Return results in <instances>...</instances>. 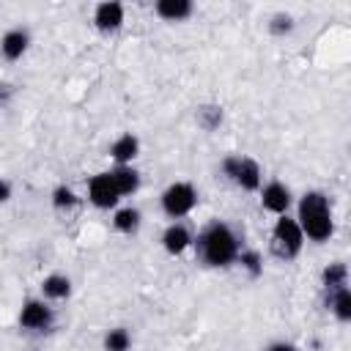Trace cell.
<instances>
[{"label":"cell","mask_w":351,"mask_h":351,"mask_svg":"<svg viewBox=\"0 0 351 351\" xmlns=\"http://www.w3.org/2000/svg\"><path fill=\"white\" fill-rule=\"evenodd\" d=\"M302 244H304V233H302L299 222L291 219L288 214H282L271 228V250H274V255L291 261V258H296L302 252Z\"/></svg>","instance_id":"3"},{"label":"cell","mask_w":351,"mask_h":351,"mask_svg":"<svg viewBox=\"0 0 351 351\" xmlns=\"http://www.w3.org/2000/svg\"><path fill=\"white\" fill-rule=\"evenodd\" d=\"M137 154H140V140L132 132L115 137V143L110 145V156L115 159V165H132Z\"/></svg>","instance_id":"12"},{"label":"cell","mask_w":351,"mask_h":351,"mask_svg":"<svg viewBox=\"0 0 351 351\" xmlns=\"http://www.w3.org/2000/svg\"><path fill=\"white\" fill-rule=\"evenodd\" d=\"M302 233L310 239V241H329V236L335 233V219H332V206H329V197L318 189L313 192H304L302 200H299V217H296Z\"/></svg>","instance_id":"2"},{"label":"cell","mask_w":351,"mask_h":351,"mask_svg":"<svg viewBox=\"0 0 351 351\" xmlns=\"http://www.w3.org/2000/svg\"><path fill=\"white\" fill-rule=\"evenodd\" d=\"M261 206L277 217L288 214L291 208V189L282 184V181H269L263 189H261Z\"/></svg>","instance_id":"9"},{"label":"cell","mask_w":351,"mask_h":351,"mask_svg":"<svg viewBox=\"0 0 351 351\" xmlns=\"http://www.w3.org/2000/svg\"><path fill=\"white\" fill-rule=\"evenodd\" d=\"M41 293H44V299L63 302L71 296V280L66 274H49L41 280Z\"/></svg>","instance_id":"15"},{"label":"cell","mask_w":351,"mask_h":351,"mask_svg":"<svg viewBox=\"0 0 351 351\" xmlns=\"http://www.w3.org/2000/svg\"><path fill=\"white\" fill-rule=\"evenodd\" d=\"M225 121V112H222V107L219 104H203L200 110H197V123L206 129V132H214V129H219V123Z\"/></svg>","instance_id":"19"},{"label":"cell","mask_w":351,"mask_h":351,"mask_svg":"<svg viewBox=\"0 0 351 351\" xmlns=\"http://www.w3.org/2000/svg\"><path fill=\"white\" fill-rule=\"evenodd\" d=\"M140 222H143V214H140L134 206H123V208H118V211L112 214V228H115L118 233H126V236L137 233V230H140Z\"/></svg>","instance_id":"17"},{"label":"cell","mask_w":351,"mask_h":351,"mask_svg":"<svg viewBox=\"0 0 351 351\" xmlns=\"http://www.w3.org/2000/svg\"><path fill=\"white\" fill-rule=\"evenodd\" d=\"M11 96H14V85H11V82H0V107L8 104Z\"/></svg>","instance_id":"24"},{"label":"cell","mask_w":351,"mask_h":351,"mask_svg":"<svg viewBox=\"0 0 351 351\" xmlns=\"http://www.w3.org/2000/svg\"><path fill=\"white\" fill-rule=\"evenodd\" d=\"M195 206H197V189H195L189 181H173V184L162 192V211H165L170 219L186 217Z\"/></svg>","instance_id":"4"},{"label":"cell","mask_w":351,"mask_h":351,"mask_svg":"<svg viewBox=\"0 0 351 351\" xmlns=\"http://www.w3.org/2000/svg\"><path fill=\"white\" fill-rule=\"evenodd\" d=\"M321 285L326 288V293L337 291V288H346L348 285V266L343 261H332L329 266H324L321 271Z\"/></svg>","instance_id":"16"},{"label":"cell","mask_w":351,"mask_h":351,"mask_svg":"<svg viewBox=\"0 0 351 351\" xmlns=\"http://www.w3.org/2000/svg\"><path fill=\"white\" fill-rule=\"evenodd\" d=\"M154 11H156L165 22H184L186 16H192L195 5H192V0H159V3L154 5Z\"/></svg>","instance_id":"13"},{"label":"cell","mask_w":351,"mask_h":351,"mask_svg":"<svg viewBox=\"0 0 351 351\" xmlns=\"http://www.w3.org/2000/svg\"><path fill=\"white\" fill-rule=\"evenodd\" d=\"M123 16H126L123 3H118V0H104V3H99L96 11H93V25H96L101 33H115V30H121Z\"/></svg>","instance_id":"8"},{"label":"cell","mask_w":351,"mask_h":351,"mask_svg":"<svg viewBox=\"0 0 351 351\" xmlns=\"http://www.w3.org/2000/svg\"><path fill=\"white\" fill-rule=\"evenodd\" d=\"M293 27H296V22H293V16L291 14H274L271 19H269V33L271 36H288V33H293Z\"/></svg>","instance_id":"23"},{"label":"cell","mask_w":351,"mask_h":351,"mask_svg":"<svg viewBox=\"0 0 351 351\" xmlns=\"http://www.w3.org/2000/svg\"><path fill=\"white\" fill-rule=\"evenodd\" d=\"M8 200H11V184L0 178V203H8Z\"/></svg>","instance_id":"25"},{"label":"cell","mask_w":351,"mask_h":351,"mask_svg":"<svg viewBox=\"0 0 351 351\" xmlns=\"http://www.w3.org/2000/svg\"><path fill=\"white\" fill-rule=\"evenodd\" d=\"M192 233H189V228L186 225H181V222H173V225H167L165 228V233H162V247H165V252L167 255H181L184 250H189L192 247Z\"/></svg>","instance_id":"11"},{"label":"cell","mask_w":351,"mask_h":351,"mask_svg":"<svg viewBox=\"0 0 351 351\" xmlns=\"http://www.w3.org/2000/svg\"><path fill=\"white\" fill-rule=\"evenodd\" d=\"M236 263L250 274V277H261L263 274V258L258 250H239Z\"/></svg>","instance_id":"20"},{"label":"cell","mask_w":351,"mask_h":351,"mask_svg":"<svg viewBox=\"0 0 351 351\" xmlns=\"http://www.w3.org/2000/svg\"><path fill=\"white\" fill-rule=\"evenodd\" d=\"M222 173H225L236 186H241V189H247V192L261 189V181H263L258 162L250 159V156H225V159H222Z\"/></svg>","instance_id":"5"},{"label":"cell","mask_w":351,"mask_h":351,"mask_svg":"<svg viewBox=\"0 0 351 351\" xmlns=\"http://www.w3.org/2000/svg\"><path fill=\"white\" fill-rule=\"evenodd\" d=\"M52 321H55V313L44 299H27L22 304V310H19V326L22 329L44 332V329L52 326Z\"/></svg>","instance_id":"6"},{"label":"cell","mask_w":351,"mask_h":351,"mask_svg":"<svg viewBox=\"0 0 351 351\" xmlns=\"http://www.w3.org/2000/svg\"><path fill=\"white\" fill-rule=\"evenodd\" d=\"M77 203H80V197L74 195V189H71V186L60 184V186H55V189H52V206H55L58 211H71Z\"/></svg>","instance_id":"22"},{"label":"cell","mask_w":351,"mask_h":351,"mask_svg":"<svg viewBox=\"0 0 351 351\" xmlns=\"http://www.w3.org/2000/svg\"><path fill=\"white\" fill-rule=\"evenodd\" d=\"M326 304H329V310L335 313V318L340 324H348L351 321V291H348V285L332 291L329 299H326Z\"/></svg>","instance_id":"18"},{"label":"cell","mask_w":351,"mask_h":351,"mask_svg":"<svg viewBox=\"0 0 351 351\" xmlns=\"http://www.w3.org/2000/svg\"><path fill=\"white\" fill-rule=\"evenodd\" d=\"M112 181H115V189L118 195H134L140 189V173L132 167V165H115V170H110Z\"/></svg>","instance_id":"14"},{"label":"cell","mask_w":351,"mask_h":351,"mask_svg":"<svg viewBox=\"0 0 351 351\" xmlns=\"http://www.w3.org/2000/svg\"><path fill=\"white\" fill-rule=\"evenodd\" d=\"M132 346V335L123 326H115L104 335V351H129Z\"/></svg>","instance_id":"21"},{"label":"cell","mask_w":351,"mask_h":351,"mask_svg":"<svg viewBox=\"0 0 351 351\" xmlns=\"http://www.w3.org/2000/svg\"><path fill=\"white\" fill-rule=\"evenodd\" d=\"M30 47V33L25 27H11L0 38V55L5 60H19Z\"/></svg>","instance_id":"10"},{"label":"cell","mask_w":351,"mask_h":351,"mask_svg":"<svg viewBox=\"0 0 351 351\" xmlns=\"http://www.w3.org/2000/svg\"><path fill=\"white\" fill-rule=\"evenodd\" d=\"M197 247V258L211 266V269H225L230 263H236L239 255V236L230 230V225L225 222H211L203 228V233L197 236V241H192Z\"/></svg>","instance_id":"1"},{"label":"cell","mask_w":351,"mask_h":351,"mask_svg":"<svg viewBox=\"0 0 351 351\" xmlns=\"http://www.w3.org/2000/svg\"><path fill=\"white\" fill-rule=\"evenodd\" d=\"M88 200L96 206V208H115L121 195L115 189V181L110 173H96L90 181H88Z\"/></svg>","instance_id":"7"},{"label":"cell","mask_w":351,"mask_h":351,"mask_svg":"<svg viewBox=\"0 0 351 351\" xmlns=\"http://www.w3.org/2000/svg\"><path fill=\"white\" fill-rule=\"evenodd\" d=\"M266 351H299L296 346H291V343H271V346H266Z\"/></svg>","instance_id":"26"}]
</instances>
